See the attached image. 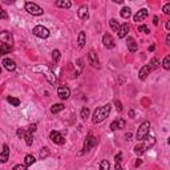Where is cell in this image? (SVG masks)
<instances>
[{"instance_id": "6da1fadb", "label": "cell", "mask_w": 170, "mask_h": 170, "mask_svg": "<svg viewBox=\"0 0 170 170\" xmlns=\"http://www.w3.org/2000/svg\"><path fill=\"white\" fill-rule=\"evenodd\" d=\"M110 104H106V105L104 106H100L97 108V109L93 112V117H92V121L95 122V124H99V122H102L105 118L109 116L110 113Z\"/></svg>"}, {"instance_id": "7a4b0ae2", "label": "cell", "mask_w": 170, "mask_h": 170, "mask_svg": "<svg viewBox=\"0 0 170 170\" xmlns=\"http://www.w3.org/2000/svg\"><path fill=\"white\" fill-rule=\"evenodd\" d=\"M32 71H33V72H41V73L45 76V78L48 80L49 84L56 85V82H57L56 76H55V73L52 72V69H50V68H48L47 65H37V67H33V68H32Z\"/></svg>"}, {"instance_id": "3957f363", "label": "cell", "mask_w": 170, "mask_h": 170, "mask_svg": "<svg viewBox=\"0 0 170 170\" xmlns=\"http://www.w3.org/2000/svg\"><path fill=\"white\" fill-rule=\"evenodd\" d=\"M145 140H146V142L137 144V145L134 146V153H136L137 155H141V154H144V153H145V151H146L147 149H150V147L154 145V142H155L153 137H149V136H147Z\"/></svg>"}, {"instance_id": "277c9868", "label": "cell", "mask_w": 170, "mask_h": 170, "mask_svg": "<svg viewBox=\"0 0 170 170\" xmlns=\"http://www.w3.org/2000/svg\"><path fill=\"white\" fill-rule=\"evenodd\" d=\"M149 132H150V122L149 121H144L142 124L140 125L138 130H137L136 138L138 141H144L147 136H149Z\"/></svg>"}, {"instance_id": "5b68a950", "label": "cell", "mask_w": 170, "mask_h": 170, "mask_svg": "<svg viewBox=\"0 0 170 170\" xmlns=\"http://www.w3.org/2000/svg\"><path fill=\"white\" fill-rule=\"evenodd\" d=\"M25 11L33 16H40V15H43V12H44L41 7H39L36 3H32V2L25 3Z\"/></svg>"}, {"instance_id": "8992f818", "label": "cell", "mask_w": 170, "mask_h": 170, "mask_svg": "<svg viewBox=\"0 0 170 170\" xmlns=\"http://www.w3.org/2000/svg\"><path fill=\"white\" fill-rule=\"evenodd\" d=\"M96 144H97V138L92 134V133H89V134L86 136L85 141H84V147H82V153H86V151H89L93 146H96Z\"/></svg>"}, {"instance_id": "52a82bcc", "label": "cell", "mask_w": 170, "mask_h": 170, "mask_svg": "<svg viewBox=\"0 0 170 170\" xmlns=\"http://www.w3.org/2000/svg\"><path fill=\"white\" fill-rule=\"evenodd\" d=\"M32 32H33V35H35V36H37V37H40V39H47V37L49 36L48 28L43 27V25H36Z\"/></svg>"}, {"instance_id": "ba28073f", "label": "cell", "mask_w": 170, "mask_h": 170, "mask_svg": "<svg viewBox=\"0 0 170 170\" xmlns=\"http://www.w3.org/2000/svg\"><path fill=\"white\" fill-rule=\"evenodd\" d=\"M0 41L3 43V44H5V45H8L12 48V45H13V39H12V35L9 33V32H2V35H0Z\"/></svg>"}, {"instance_id": "9c48e42d", "label": "cell", "mask_w": 170, "mask_h": 170, "mask_svg": "<svg viewBox=\"0 0 170 170\" xmlns=\"http://www.w3.org/2000/svg\"><path fill=\"white\" fill-rule=\"evenodd\" d=\"M49 138H50V141H52V142L57 144V145H63V144L65 142V138L60 134L59 132H56V130H52V132H50Z\"/></svg>"}, {"instance_id": "30bf717a", "label": "cell", "mask_w": 170, "mask_h": 170, "mask_svg": "<svg viewBox=\"0 0 170 170\" xmlns=\"http://www.w3.org/2000/svg\"><path fill=\"white\" fill-rule=\"evenodd\" d=\"M57 96L60 97L61 100H68L69 99V96H71V90L68 86H59V89H57Z\"/></svg>"}, {"instance_id": "8fae6325", "label": "cell", "mask_w": 170, "mask_h": 170, "mask_svg": "<svg viewBox=\"0 0 170 170\" xmlns=\"http://www.w3.org/2000/svg\"><path fill=\"white\" fill-rule=\"evenodd\" d=\"M102 43H104V47H106V48H114V40H113V37L110 36V33H105L102 36Z\"/></svg>"}, {"instance_id": "7c38bea8", "label": "cell", "mask_w": 170, "mask_h": 170, "mask_svg": "<svg viewBox=\"0 0 170 170\" xmlns=\"http://www.w3.org/2000/svg\"><path fill=\"white\" fill-rule=\"evenodd\" d=\"M149 15V11H147L146 8H142V9H140L138 12L134 15V17H133V20L136 21V23H138V21H142L144 19H146V16Z\"/></svg>"}, {"instance_id": "4fadbf2b", "label": "cell", "mask_w": 170, "mask_h": 170, "mask_svg": "<svg viewBox=\"0 0 170 170\" xmlns=\"http://www.w3.org/2000/svg\"><path fill=\"white\" fill-rule=\"evenodd\" d=\"M150 72H151L150 65H144V67L140 69V72H138V77H140V80H146V77L149 76Z\"/></svg>"}, {"instance_id": "5bb4252c", "label": "cell", "mask_w": 170, "mask_h": 170, "mask_svg": "<svg viewBox=\"0 0 170 170\" xmlns=\"http://www.w3.org/2000/svg\"><path fill=\"white\" fill-rule=\"evenodd\" d=\"M3 67H4L7 71L12 72V71L16 69V63L13 60H11V59H4L3 60Z\"/></svg>"}, {"instance_id": "9a60e30c", "label": "cell", "mask_w": 170, "mask_h": 170, "mask_svg": "<svg viewBox=\"0 0 170 170\" xmlns=\"http://www.w3.org/2000/svg\"><path fill=\"white\" fill-rule=\"evenodd\" d=\"M129 29H130V27H129V24H128V23L122 24L121 27H120V29H118V37H120V39L126 37V36H128Z\"/></svg>"}, {"instance_id": "2e32d148", "label": "cell", "mask_w": 170, "mask_h": 170, "mask_svg": "<svg viewBox=\"0 0 170 170\" xmlns=\"http://www.w3.org/2000/svg\"><path fill=\"white\" fill-rule=\"evenodd\" d=\"M8 157H9V147L8 145H3V150H2V154H0V161L4 164V162L8 161Z\"/></svg>"}, {"instance_id": "e0dca14e", "label": "cell", "mask_w": 170, "mask_h": 170, "mask_svg": "<svg viewBox=\"0 0 170 170\" xmlns=\"http://www.w3.org/2000/svg\"><path fill=\"white\" fill-rule=\"evenodd\" d=\"M88 59H89L90 65H93V67L99 65V57H97V55H96L95 50H89V53H88Z\"/></svg>"}, {"instance_id": "ac0fdd59", "label": "cell", "mask_w": 170, "mask_h": 170, "mask_svg": "<svg viewBox=\"0 0 170 170\" xmlns=\"http://www.w3.org/2000/svg\"><path fill=\"white\" fill-rule=\"evenodd\" d=\"M128 49L130 50V52H137V49H138V45H137L136 40L133 37H128Z\"/></svg>"}, {"instance_id": "d6986e66", "label": "cell", "mask_w": 170, "mask_h": 170, "mask_svg": "<svg viewBox=\"0 0 170 170\" xmlns=\"http://www.w3.org/2000/svg\"><path fill=\"white\" fill-rule=\"evenodd\" d=\"M88 8H86V5H81L80 8H78V17L82 20H86L88 19Z\"/></svg>"}, {"instance_id": "ffe728a7", "label": "cell", "mask_w": 170, "mask_h": 170, "mask_svg": "<svg viewBox=\"0 0 170 170\" xmlns=\"http://www.w3.org/2000/svg\"><path fill=\"white\" fill-rule=\"evenodd\" d=\"M56 5L60 7V8H67L68 9V8H71V7H72V3L68 2V0H57Z\"/></svg>"}, {"instance_id": "44dd1931", "label": "cell", "mask_w": 170, "mask_h": 170, "mask_svg": "<svg viewBox=\"0 0 170 170\" xmlns=\"http://www.w3.org/2000/svg\"><path fill=\"white\" fill-rule=\"evenodd\" d=\"M35 162H36V160H35L33 155H31V154L25 155V158H24V165L25 166H31V165H33Z\"/></svg>"}, {"instance_id": "7402d4cb", "label": "cell", "mask_w": 170, "mask_h": 170, "mask_svg": "<svg viewBox=\"0 0 170 170\" xmlns=\"http://www.w3.org/2000/svg\"><path fill=\"white\" fill-rule=\"evenodd\" d=\"M85 40H86V36H85V32L81 31L80 33H78V47L82 48V47L85 45Z\"/></svg>"}, {"instance_id": "603a6c76", "label": "cell", "mask_w": 170, "mask_h": 170, "mask_svg": "<svg viewBox=\"0 0 170 170\" xmlns=\"http://www.w3.org/2000/svg\"><path fill=\"white\" fill-rule=\"evenodd\" d=\"M121 16L124 17V19H129V17L132 16V11H130L129 7H124V8L121 9Z\"/></svg>"}, {"instance_id": "cb8c5ba5", "label": "cell", "mask_w": 170, "mask_h": 170, "mask_svg": "<svg viewBox=\"0 0 170 170\" xmlns=\"http://www.w3.org/2000/svg\"><path fill=\"white\" fill-rule=\"evenodd\" d=\"M64 104H55L52 108H50V112H52L53 114H56V113H59V112H61L64 109Z\"/></svg>"}, {"instance_id": "d4e9b609", "label": "cell", "mask_w": 170, "mask_h": 170, "mask_svg": "<svg viewBox=\"0 0 170 170\" xmlns=\"http://www.w3.org/2000/svg\"><path fill=\"white\" fill-rule=\"evenodd\" d=\"M109 24H110V28H112V29H113L114 32H118V29H120V27H121V25L118 24V21L116 20V19H110Z\"/></svg>"}, {"instance_id": "484cf974", "label": "cell", "mask_w": 170, "mask_h": 170, "mask_svg": "<svg viewBox=\"0 0 170 170\" xmlns=\"http://www.w3.org/2000/svg\"><path fill=\"white\" fill-rule=\"evenodd\" d=\"M7 101L11 104L12 106H19L20 105V100L19 99H16V97H7Z\"/></svg>"}, {"instance_id": "4316f807", "label": "cell", "mask_w": 170, "mask_h": 170, "mask_svg": "<svg viewBox=\"0 0 170 170\" xmlns=\"http://www.w3.org/2000/svg\"><path fill=\"white\" fill-rule=\"evenodd\" d=\"M25 144H27L28 146H31L32 145V142H33V136H32V133L31 132H27L25 133Z\"/></svg>"}, {"instance_id": "83f0119b", "label": "cell", "mask_w": 170, "mask_h": 170, "mask_svg": "<svg viewBox=\"0 0 170 170\" xmlns=\"http://www.w3.org/2000/svg\"><path fill=\"white\" fill-rule=\"evenodd\" d=\"M150 68H151V71L153 69H158V67H160V61H158L157 57H153V59L150 60Z\"/></svg>"}, {"instance_id": "f1b7e54d", "label": "cell", "mask_w": 170, "mask_h": 170, "mask_svg": "<svg viewBox=\"0 0 170 170\" xmlns=\"http://www.w3.org/2000/svg\"><path fill=\"white\" fill-rule=\"evenodd\" d=\"M11 49H12L11 47L3 44V43H0V52H2V55H7V53H9Z\"/></svg>"}, {"instance_id": "f546056e", "label": "cell", "mask_w": 170, "mask_h": 170, "mask_svg": "<svg viewBox=\"0 0 170 170\" xmlns=\"http://www.w3.org/2000/svg\"><path fill=\"white\" fill-rule=\"evenodd\" d=\"M162 67H164V69L166 71H170V55H168L162 61Z\"/></svg>"}, {"instance_id": "4dcf8cb0", "label": "cell", "mask_w": 170, "mask_h": 170, "mask_svg": "<svg viewBox=\"0 0 170 170\" xmlns=\"http://www.w3.org/2000/svg\"><path fill=\"white\" fill-rule=\"evenodd\" d=\"M80 116H81L82 120H86V118L89 117V108H82Z\"/></svg>"}, {"instance_id": "1f68e13d", "label": "cell", "mask_w": 170, "mask_h": 170, "mask_svg": "<svg viewBox=\"0 0 170 170\" xmlns=\"http://www.w3.org/2000/svg\"><path fill=\"white\" fill-rule=\"evenodd\" d=\"M110 168V164L106 160H104V161H101V164H100V170H109Z\"/></svg>"}, {"instance_id": "d6a6232c", "label": "cell", "mask_w": 170, "mask_h": 170, "mask_svg": "<svg viewBox=\"0 0 170 170\" xmlns=\"http://www.w3.org/2000/svg\"><path fill=\"white\" fill-rule=\"evenodd\" d=\"M52 59H53V63H57L60 60V50L59 49H55L52 52Z\"/></svg>"}, {"instance_id": "836d02e7", "label": "cell", "mask_w": 170, "mask_h": 170, "mask_svg": "<svg viewBox=\"0 0 170 170\" xmlns=\"http://www.w3.org/2000/svg\"><path fill=\"white\" fill-rule=\"evenodd\" d=\"M49 155V150H48V147H43V150L40 151V158L41 160H45L47 157Z\"/></svg>"}, {"instance_id": "e575fe53", "label": "cell", "mask_w": 170, "mask_h": 170, "mask_svg": "<svg viewBox=\"0 0 170 170\" xmlns=\"http://www.w3.org/2000/svg\"><path fill=\"white\" fill-rule=\"evenodd\" d=\"M138 31L140 32H142V33H149V28H147L146 27V25H140V27H138Z\"/></svg>"}, {"instance_id": "d590c367", "label": "cell", "mask_w": 170, "mask_h": 170, "mask_svg": "<svg viewBox=\"0 0 170 170\" xmlns=\"http://www.w3.org/2000/svg\"><path fill=\"white\" fill-rule=\"evenodd\" d=\"M162 11H164L165 15H170V3L165 4V5H164V8H162Z\"/></svg>"}, {"instance_id": "8d00e7d4", "label": "cell", "mask_w": 170, "mask_h": 170, "mask_svg": "<svg viewBox=\"0 0 170 170\" xmlns=\"http://www.w3.org/2000/svg\"><path fill=\"white\" fill-rule=\"evenodd\" d=\"M12 170H27V166L19 164V165H15V166H13Z\"/></svg>"}, {"instance_id": "74e56055", "label": "cell", "mask_w": 170, "mask_h": 170, "mask_svg": "<svg viewBox=\"0 0 170 170\" xmlns=\"http://www.w3.org/2000/svg\"><path fill=\"white\" fill-rule=\"evenodd\" d=\"M110 129L112 130H117L118 129V120H114L113 122L110 124Z\"/></svg>"}, {"instance_id": "f35d334b", "label": "cell", "mask_w": 170, "mask_h": 170, "mask_svg": "<svg viewBox=\"0 0 170 170\" xmlns=\"http://www.w3.org/2000/svg\"><path fill=\"white\" fill-rule=\"evenodd\" d=\"M114 105L117 106V110H118V112H122V104H121V101L116 100V101H114Z\"/></svg>"}, {"instance_id": "ab89813d", "label": "cell", "mask_w": 170, "mask_h": 170, "mask_svg": "<svg viewBox=\"0 0 170 170\" xmlns=\"http://www.w3.org/2000/svg\"><path fill=\"white\" fill-rule=\"evenodd\" d=\"M122 128H125V120H118V129H122Z\"/></svg>"}, {"instance_id": "60d3db41", "label": "cell", "mask_w": 170, "mask_h": 170, "mask_svg": "<svg viewBox=\"0 0 170 170\" xmlns=\"http://www.w3.org/2000/svg\"><path fill=\"white\" fill-rule=\"evenodd\" d=\"M121 158H122V153H118V154H116L114 160H116V162H121Z\"/></svg>"}, {"instance_id": "b9f144b4", "label": "cell", "mask_w": 170, "mask_h": 170, "mask_svg": "<svg viewBox=\"0 0 170 170\" xmlns=\"http://www.w3.org/2000/svg\"><path fill=\"white\" fill-rule=\"evenodd\" d=\"M17 136H19L20 138H23V137H25V133H24V130H21V129H19V130H17Z\"/></svg>"}, {"instance_id": "7bdbcfd3", "label": "cell", "mask_w": 170, "mask_h": 170, "mask_svg": "<svg viewBox=\"0 0 170 170\" xmlns=\"http://www.w3.org/2000/svg\"><path fill=\"white\" fill-rule=\"evenodd\" d=\"M36 126H37V125H36V124H32L31 126H29V129H28V132H35V130H36Z\"/></svg>"}, {"instance_id": "ee69618b", "label": "cell", "mask_w": 170, "mask_h": 170, "mask_svg": "<svg viewBox=\"0 0 170 170\" xmlns=\"http://www.w3.org/2000/svg\"><path fill=\"white\" fill-rule=\"evenodd\" d=\"M116 170H124L121 166V162H116Z\"/></svg>"}, {"instance_id": "f6af8a7d", "label": "cell", "mask_w": 170, "mask_h": 170, "mask_svg": "<svg viewBox=\"0 0 170 170\" xmlns=\"http://www.w3.org/2000/svg\"><path fill=\"white\" fill-rule=\"evenodd\" d=\"M165 27H166V29H169L170 31V19L166 21V24H165Z\"/></svg>"}, {"instance_id": "bcb514c9", "label": "cell", "mask_w": 170, "mask_h": 170, "mask_svg": "<svg viewBox=\"0 0 170 170\" xmlns=\"http://www.w3.org/2000/svg\"><path fill=\"white\" fill-rule=\"evenodd\" d=\"M2 19H7V12L5 11H2Z\"/></svg>"}, {"instance_id": "7dc6e473", "label": "cell", "mask_w": 170, "mask_h": 170, "mask_svg": "<svg viewBox=\"0 0 170 170\" xmlns=\"http://www.w3.org/2000/svg\"><path fill=\"white\" fill-rule=\"evenodd\" d=\"M166 44L170 45V33H169L168 36H166Z\"/></svg>"}, {"instance_id": "c3c4849f", "label": "cell", "mask_w": 170, "mask_h": 170, "mask_svg": "<svg viewBox=\"0 0 170 170\" xmlns=\"http://www.w3.org/2000/svg\"><path fill=\"white\" fill-rule=\"evenodd\" d=\"M129 116H130L132 118L134 117V110H133V109H130V110H129Z\"/></svg>"}, {"instance_id": "681fc988", "label": "cell", "mask_w": 170, "mask_h": 170, "mask_svg": "<svg viewBox=\"0 0 170 170\" xmlns=\"http://www.w3.org/2000/svg\"><path fill=\"white\" fill-rule=\"evenodd\" d=\"M153 23H154V25H158V17H157V16H154V19H153Z\"/></svg>"}, {"instance_id": "f907efd6", "label": "cell", "mask_w": 170, "mask_h": 170, "mask_svg": "<svg viewBox=\"0 0 170 170\" xmlns=\"http://www.w3.org/2000/svg\"><path fill=\"white\" fill-rule=\"evenodd\" d=\"M141 164H142V161H141V160H137L136 161V166H140Z\"/></svg>"}, {"instance_id": "816d5d0a", "label": "cell", "mask_w": 170, "mask_h": 170, "mask_svg": "<svg viewBox=\"0 0 170 170\" xmlns=\"http://www.w3.org/2000/svg\"><path fill=\"white\" fill-rule=\"evenodd\" d=\"M125 137H126V138H128V140H129V138H130V137H132V133H126V136H125Z\"/></svg>"}, {"instance_id": "f5cc1de1", "label": "cell", "mask_w": 170, "mask_h": 170, "mask_svg": "<svg viewBox=\"0 0 170 170\" xmlns=\"http://www.w3.org/2000/svg\"><path fill=\"white\" fill-rule=\"evenodd\" d=\"M149 50H150V52H153V50H154V45H150L149 47Z\"/></svg>"}, {"instance_id": "db71d44e", "label": "cell", "mask_w": 170, "mask_h": 170, "mask_svg": "<svg viewBox=\"0 0 170 170\" xmlns=\"http://www.w3.org/2000/svg\"><path fill=\"white\" fill-rule=\"evenodd\" d=\"M168 142H169V144H170V137H169V141H168Z\"/></svg>"}]
</instances>
